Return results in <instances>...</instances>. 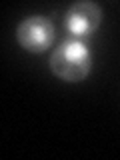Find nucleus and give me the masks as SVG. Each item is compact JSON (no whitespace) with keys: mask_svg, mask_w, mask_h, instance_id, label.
<instances>
[{"mask_svg":"<svg viewBox=\"0 0 120 160\" xmlns=\"http://www.w3.org/2000/svg\"><path fill=\"white\" fill-rule=\"evenodd\" d=\"M48 66L62 82H82L92 70V52L82 40L68 38L52 50Z\"/></svg>","mask_w":120,"mask_h":160,"instance_id":"1","label":"nucleus"},{"mask_svg":"<svg viewBox=\"0 0 120 160\" xmlns=\"http://www.w3.org/2000/svg\"><path fill=\"white\" fill-rule=\"evenodd\" d=\"M54 38H56V28H54L52 20L40 16V14L24 18L16 28V40L20 48H24L30 54H40L52 48Z\"/></svg>","mask_w":120,"mask_h":160,"instance_id":"2","label":"nucleus"},{"mask_svg":"<svg viewBox=\"0 0 120 160\" xmlns=\"http://www.w3.org/2000/svg\"><path fill=\"white\" fill-rule=\"evenodd\" d=\"M102 22V10L96 2L82 0V2H74L66 10L64 16V26L74 38H88L98 30Z\"/></svg>","mask_w":120,"mask_h":160,"instance_id":"3","label":"nucleus"}]
</instances>
